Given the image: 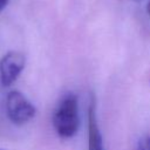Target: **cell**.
<instances>
[{
  "mask_svg": "<svg viewBox=\"0 0 150 150\" xmlns=\"http://www.w3.org/2000/svg\"><path fill=\"white\" fill-rule=\"evenodd\" d=\"M53 124L60 137L68 138L76 134L79 128V109L75 94L67 93L62 96L54 111Z\"/></svg>",
  "mask_w": 150,
  "mask_h": 150,
  "instance_id": "1",
  "label": "cell"
},
{
  "mask_svg": "<svg viewBox=\"0 0 150 150\" xmlns=\"http://www.w3.org/2000/svg\"><path fill=\"white\" fill-rule=\"evenodd\" d=\"M6 111L8 118L18 125L29 122L35 116V107L18 90H12L6 97Z\"/></svg>",
  "mask_w": 150,
  "mask_h": 150,
  "instance_id": "2",
  "label": "cell"
},
{
  "mask_svg": "<svg viewBox=\"0 0 150 150\" xmlns=\"http://www.w3.org/2000/svg\"><path fill=\"white\" fill-rule=\"evenodd\" d=\"M26 57L22 53L11 50L0 60V81L4 87L13 84L25 68Z\"/></svg>",
  "mask_w": 150,
  "mask_h": 150,
  "instance_id": "3",
  "label": "cell"
},
{
  "mask_svg": "<svg viewBox=\"0 0 150 150\" xmlns=\"http://www.w3.org/2000/svg\"><path fill=\"white\" fill-rule=\"evenodd\" d=\"M88 150H103V138L96 122L94 102L90 103L88 114Z\"/></svg>",
  "mask_w": 150,
  "mask_h": 150,
  "instance_id": "4",
  "label": "cell"
},
{
  "mask_svg": "<svg viewBox=\"0 0 150 150\" xmlns=\"http://www.w3.org/2000/svg\"><path fill=\"white\" fill-rule=\"evenodd\" d=\"M138 146H139V150H150V137H144L139 139Z\"/></svg>",
  "mask_w": 150,
  "mask_h": 150,
  "instance_id": "5",
  "label": "cell"
},
{
  "mask_svg": "<svg viewBox=\"0 0 150 150\" xmlns=\"http://www.w3.org/2000/svg\"><path fill=\"white\" fill-rule=\"evenodd\" d=\"M7 4H8V0H0V13H1L2 9L6 7Z\"/></svg>",
  "mask_w": 150,
  "mask_h": 150,
  "instance_id": "6",
  "label": "cell"
},
{
  "mask_svg": "<svg viewBox=\"0 0 150 150\" xmlns=\"http://www.w3.org/2000/svg\"><path fill=\"white\" fill-rule=\"evenodd\" d=\"M146 9H148V13H149V15H150V0H149V2H148V7H146Z\"/></svg>",
  "mask_w": 150,
  "mask_h": 150,
  "instance_id": "7",
  "label": "cell"
},
{
  "mask_svg": "<svg viewBox=\"0 0 150 150\" xmlns=\"http://www.w3.org/2000/svg\"><path fill=\"white\" fill-rule=\"evenodd\" d=\"M0 150H2V149H0Z\"/></svg>",
  "mask_w": 150,
  "mask_h": 150,
  "instance_id": "8",
  "label": "cell"
}]
</instances>
